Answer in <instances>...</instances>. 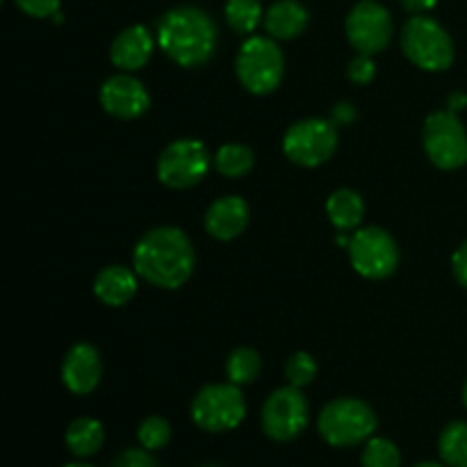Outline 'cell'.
I'll use <instances>...</instances> for the list:
<instances>
[{
  "label": "cell",
  "instance_id": "d6a6232c",
  "mask_svg": "<svg viewBox=\"0 0 467 467\" xmlns=\"http://www.w3.org/2000/svg\"><path fill=\"white\" fill-rule=\"evenodd\" d=\"M401 7L406 9L409 14H424V12H431L433 7L438 5V0H400Z\"/></svg>",
  "mask_w": 467,
  "mask_h": 467
},
{
  "label": "cell",
  "instance_id": "d6986e66",
  "mask_svg": "<svg viewBox=\"0 0 467 467\" xmlns=\"http://www.w3.org/2000/svg\"><path fill=\"white\" fill-rule=\"evenodd\" d=\"M64 442L76 459H89L103 450L105 429L96 418H78L68 424Z\"/></svg>",
  "mask_w": 467,
  "mask_h": 467
},
{
  "label": "cell",
  "instance_id": "2e32d148",
  "mask_svg": "<svg viewBox=\"0 0 467 467\" xmlns=\"http://www.w3.org/2000/svg\"><path fill=\"white\" fill-rule=\"evenodd\" d=\"M155 44L158 39H153L149 27L130 26L114 36L112 46H109V59L123 73L140 71L153 57Z\"/></svg>",
  "mask_w": 467,
  "mask_h": 467
},
{
  "label": "cell",
  "instance_id": "6da1fadb",
  "mask_svg": "<svg viewBox=\"0 0 467 467\" xmlns=\"http://www.w3.org/2000/svg\"><path fill=\"white\" fill-rule=\"evenodd\" d=\"M196 267L194 244L176 226H158L140 237L132 251V269L141 281L160 290H178Z\"/></svg>",
  "mask_w": 467,
  "mask_h": 467
},
{
  "label": "cell",
  "instance_id": "1f68e13d",
  "mask_svg": "<svg viewBox=\"0 0 467 467\" xmlns=\"http://www.w3.org/2000/svg\"><path fill=\"white\" fill-rule=\"evenodd\" d=\"M354 119H356V109L351 103H337L336 108H333L331 121L336 123V126H349Z\"/></svg>",
  "mask_w": 467,
  "mask_h": 467
},
{
  "label": "cell",
  "instance_id": "52a82bcc",
  "mask_svg": "<svg viewBox=\"0 0 467 467\" xmlns=\"http://www.w3.org/2000/svg\"><path fill=\"white\" fill-rule=\"evenodd\" d=\"M422 144L433 167L442 171H456L467 164V130L451 109L429 114L422 128Z\"/></svg>",
  "mask_w": 467,
  "mask_h": 467
},
{
  "label": "cell",
  "instance_id": "7a4b0ae2",
  "mask_svg": "<svg viewBox=\"0 0 467 467\" xmlns=\"http://www.w3.org/2000/svg\"><path fill=\"white\" fill-rule=\"evenodd\" d=\"M160 50L182 68L203 67L213 59L219 44L217 23L205 9L181 5L164 14L155 32Z\"/></svg>",
  "mask_w": 467,
  "mask_h": 467
},
{
  "label": "cell",
  "instance_id": "8d00e7d4",
  "mask_svg": "<svg viewBox=\"0 0 467 467\" xmlns=\"http://www.w3.org/2000/svg\"><path fill=\"white\" fill-rule=\"evenodd\" d=\"M463 404H465V409H467V383H465V388H463Z\"/></svg>",
  "mask_w": 467,
  "mask_h": 467
},
{
  "label": "cell",
  "instance_id": "603a6c76",
  "mask_svg": "<svg viewBox=\"0 0 467 467\" xmlns=\"http://www.w3.org/2000/svg\"><path fill=\"white\" fill-rule=\"evenodd\" d=\"M223 18L237 35H251L263 23L265 9L260 0H226Z\"/></svg>",
  "mask_w": 467,
  "mask_h": 467
},
{
  "label": "cell",
  "instance_id": "f1b7e54d",
  "mask_svg": "<svg viewBox=\"0 0 467 467\" xmlns=\"http://www.w3.org/2000/svg\"><path fill=\"white\" fill-rule=\"evenodd\" d=\"M16 7L23 14L32 18H50L55 14H59V3L62 0H14Z\"/></svg>",
  "mask_w": 467,
  "mask_h": 467
},
{
  "label": "cell",
  "instance_id": "8fae6325",
  "mask_svg": "<svg viewBox=\"0 0 467 467\" xmlns=\"http://www.w3.org/2000/svg\"><path fill=\"white\" fill-rule=\"evenodd\" d=\"M208 149L201 140H176L160 153L158 158V181L169 190H190L199 185L210 171Z\"/></svg>",
  "mask_w": 467,
  "mask_h": 467
},
{
  "label": "cell",
  "instance_id": "9c48e42d",
  "mask_svg": "<svg viewBox=\"0 0 467 467\" xmlns=\"http://www.w3.org/2000/svg\"><path fill=\"white\" fill-rule=\"evenodd\" d=\"M337 150V126L328 119H301L287 128L283 153L299 167L315 169L333 158Z\"/></svg>",
  "mask_w": 467,
  "mask_h": 467
},
{
  "label": "cell",
  "instance_id": "74e56055",
  "mask_svg": "<svg viewBox=\"0 0 467 467\" xmlns=\"http://www.w3.org/2000/svg\"><path fill=\"white\" fill-rule=\"evenodd\" d=\"M201 467H222V465H214V463H205V465H201Z\"/></svg>",
  "mask_w": 467,
  "mask_h": 467
},
{
  "label": "cell",
  "instance_id": "7c38bea8",
  "mask_svg": "<svg viewBox=\"0 0 467 467\" xmlns=\"http://www.w3.org/2000/svg\"><path fill=\"white\" fill-rule=\"evenodd\" d=\"M345 32L356 53L379 55L390 46L395 23H392V14L381 3L360 0L347 14Z\"/></svg>",
  "mask_w": 467,
  "mask_h": 467
},
{
  "label": "cell",
  "instance_id": "ac0fdd59",
  "mask_svg": "<svg viewBox=\"0 0 467 467\" xmlns=\"http://www.w3.org/2000/svg\"><path fill=\"white\" fill-rule=\"evenodd\" d=\"M137 272L123 265L103 267L94 278V295L109 308H121L137 295Z\"/></svg>",
  "mask_w": 467,
  "mask_h": 467
},
{
  "label": "cell",
  "instance_id": "30bf717a",
  "mask_svg": "<svg viewBox=\"0 0 467 467\" xmlns=\"http://www.w3.org/2000/svg\"><path fill=\"white\" fill-rule=\"evenodd\" d=\"M308 400L301 388L290 386V383L274 390L260 410V424H263L265 436L274 442L296 441L308 427Z\"/></svg>",
  "mask_w": 467,
  "mask_h": 467
},
{
  "label": "cell",
  "instance_id": "3957f363",
  "mask_svg": "<svg viewBox=\"0 0 467 467\" xmlns=\"http://www.w3.org/2000/svg\"><path fill=\"white\" fill-rule=\"evenodd\" d=\"M240 85L254 96H267L281 87L285 76V55L274 36L254 35L242 44L235 59Z\"/></svg>",
  "mask_w": 467,
  "mask_h": 467
},
{
  "label": "cell",
  "instance_id": "9a60e30c",
  "mask_svg": "<svg viewBox=\"0 0 467 467\" xmlns=\"http://www.w3.org/2000/svg\"><path fill=\"white\" fill-rule=\"evenodd\" d=\"M251 208L242 196H222L205 210L203 226L210 237L219 242H231L246 231Z\"/></svg>",
  "mask_w": 467,
  "mask_h": 467
},
{
  "label": "cell",
  "instance_id": "cb8c5ba5",
  "mask_svg": "<svg viewBox=\"0 0 467 467\" xmlns=\"http://www.w3.org/2000/svg\"><path fill=\"white\" fill-rule=\"evenodd\" d=\"M260 369H263V360H260L258 351L251 349V347H237L226 360V377L235 386L254 383L260 377Z\"/></svg>",
  "mask_w": 467,
  "mask_h": 467
},
{
  "label": "cell",
  "instance_id": "ffe728a7",
  "mask_svg": "<svg viewBox=\"0 0 467 467\" xmlns=\"http://www.w3.org/2000/svg\"><path fill=\"white\" fill-rule=\"evenodd\" d=\"M327 214L337 231H356L365 214L363 196L356 190H349V187L336 190L327 201Z\"/></svg>",
  "mask_w": 467,
  "mask_h": 467
},
{
  "label": "cell",
  "instance_id": "484cf974",
  "mask_svg": "<svg viewBox=\"0 0 467 467\" xmlns=\"http://www.w3.org/2000/svg\"><path fill=\"white\" fill-rule=\"evenodd\" d=\"M137 441L149 451L164 450L169 441H171V424L164 418H160V415H150L137 429Z\"/></svg>",
  "mask_w": 467,
  "mask_h": 467
},
{
  "label": "cell",
  "instance_id": "5b68a950",
  "mask_svg": "<svg viewBox=\"0 0 467 467\" xmlns=\"http://www.w3.org/2000/svg\"><path fill=\"white\" fill-rule=\"evenodd\" d=\"M401 50L415 67L429 73H441L454 64V41L450 32L431 16L415 14L401 30Z\"/></svg>",
  "mask_w": 467,
  "mask_h": 467
},
{
  "label": "cell",
  "instance_id": "f546056e",
  "mask_svg": "<svg viewBox=\"0 0 467 467\" xmlns=\"http://www.w3.org/2000/svg\"><path fill=\"white\" fill-rule=\"evenodd\" d=\"M112 467H160V463L149 450L140 447V450H123L112 461Z\"/></svg>",
  "mask_w": 467,
  "mask_h": 467
},
{
  "label": "cell",
  "instance_id": "4dcf8cb0",
  "mask_svg": "<svg viewBox=\"0 0 467 467\" xmlns=\"http://www.w3.org/2000/svg\"><path fill=\"white\" fill-rule=\"evenodd\" d=\"M451 272H454L456 281L467 290V240L451 255Z\"/></svg>",
  "mask_w": 467,
  "mask_h": 467
},
{
  "label": "cell",
  "instance_id": "d4e9b609",
  "mask_svg": "<svg viewBox=\"0 0 467 467\" xmlns=\"http://www.w3.org/2000/svg\"><path fill=\"white\" fill-rule=\"evenodd\" d=\"M360 463L363 467H401V451L388 438L372 436L365 442Z\"/></svg>",
  "mask_w": 467,
  "mask_h": 467
},
{
  "label": "cell",
  "instance_id": "e0dca14e",
  "mask_svg": "<svg viewBox=\"0 0 467 467\" xmlns=\"http://www.w3.org/2000/svg\"><path fill=\"white\" fill-rule=\"evenodd\" d=\"M310 14L299 0H276L265 9L263 26L274 39H296L306 32Z\"/></svg>",
  "mask_w": 467,
  "mask_h": 467
},
{
  "label": "cell",
  "instance_id": "7402d4cb",
  "mask_svg": "<svg viewBox=\"0 0 467 467\" xmlns=\"http://www.w3.org/2000/svg\"><path fill=\"white\" fill-rule=\"evenodd\" d=\"M438 454L447 467H467V422L456 420L442 429L438 438Z\"/></svg>",
  "mask_w": 467,
  "mask_h": 467
},
{
  "label": "cell",
  "instance_id": "83f0119b",
  "mask_svg": "<svg viewBox=\"0 0 467 467\" xmlns=\"http://www.w3.org/2000/svg\"><path fill=\"white\" fill-rule=\"evenodd\" d=\"M374 55H363L358 53L347 67V78H349L354 85H369L377 76V64H374Z\"/></svg>",
  "mask_w": 467,
  "mask_h": 467
},
{
  "label": "cell",
  "instance_id": "8992f818",
  "mask_svg": "<svg viewBox=\"0 0 467 467\" xmlns=\"http://www.w3.org/2000/svg\"><path fill=\"white\" fill-rule=\"evenodd\" d=\"M190 415L203 431L226 433L244 422L246 400L235 383H208L192 400Z\"/></svg>",
  "mask_w": 467,
  "mask_h": 467
},
{
  "label": "cell",
  "instance_id": "44dd1931",
  "mask_svg": "<svg viewBox=\"0 0 467 467\" xmlns=\"http://www.w3.org/2000/svg\"><path fill=\"white\" fill-rule=\"evenodd\" d=\"M213 164L223 178H242L255 167V153L246 144H223L214 153Z\"/></svg>",
  "mask_w": 467,
  "mask_h": 467
},
{
  "label": "cell",
  "instance_id": "4316f807",
  "mask_svg": "<svg viewBox=\"0 0 467 467\" xmlns=\"http://www.w3.org/2000/svg\"><path fill=\"white\" fill-rule=\"evenodd\" d=\"M315 377H317V360L313 356L306 354V351H296L287 358L285 379L290 386L306 388L315 381Z\"/></svg>",
  "mask_w": 467,
  "mask_h": 467
},
{
  "label": "cell",
  "instance_id": "4fadbf2b",
  "mask_svg": "<svg viewBox=\"0 0 467 467\" xmlns=\"http://www.w3.org/2000/svg\"><path fill=\"white\" fill-rule=\"evenodd\" d=\"M100 108L114 119L121 121H132L146 114L150 108V96L146 91L144 82L132 73H114L100 85L99 91Z\"/></svg>",
  "mask_w": 467,
  "mask_h": 467
},
{
  "label": "cell",
  "instance_id": "277c9868",
  "mask_svg": "<svg viewBox=\"0 0 467 467\" xmlns=\"http://www.w3.org/2000/svg\"><path fill=\"white\" fill-rule=\"evenodd\" d=\"M379 427L377 413L356 397H337L328 401L317 418V431L331 447H356L368 442Z\"/></svg>",
  "mask_w": 467,
  "mask_h": 467
},
{
  "label": "cell",
  "instance_id": "e575fe53",
  "mask_svg": "<svg viewBox=\"0 0 467 467\" xmlns=\"http://www.w3.org/2000/svg\"><path fill=\"white\" fill-rule=\"evenodd\" d=\"M413 467H447V465H441V463H433V461H424V463H418Z\"/></svg>",
  "mask_w": 467,
  "mask_h": 467
},
{
  "label": "cell",
  "instance_id": "d590c367",
  "mask_svg": "<svg viewBox=\"0 0 467 467\" xmlns=\"http://www.w3.org/2000/svg\"><path fill=\"white\" fill-rule=\"evenodd\" d=\"M64 467H94V465H87V463H68V465H64Z\"/></svg>",
  "mask_w": 467,
  "mask_h": 467
},
{
  "label": "cell",
  "instance_id": "836d02e7",
  "mask_svg": "<svg viewBox=\"0 0 467 467\" xmlns=\"http://www.w3.org/2000/svg\"><path fill=\"white\" fill-rule=\"evenodd\" d=\"M467 105V96L463 94H451L450 96V109L451 112H459V109H463Z\"/></svg>",
  "mask_w": 467,
  "mask_h": 467
},
{
  "label": "cell",
  "instance_id": "ba28073f",
  "mask_svg": "<svg viewBox=\"0 0 467 467\" xmlns=\"http://www.w3.org/2000/svg\"><path fill=\"white\" fill-rule=\"evenodd\" d=\"M347 254H349L354 272L358 276L369 278V281H381V278L392 276L400 267L397 240L379 226L356 228L349 246H347Z\"/></svg>",
  "mask_w": 467,
  "mask_h": 467
},
{
  "label": "cell",
  "instance_id": "5bb4252c",
  "mask_svg": "<svg viewBox=\"0 0 467 467\" xmlns=\"http://www.w3.org/2000/svg\"><path fill=\"white\" fill-rule=\"evenodd\" d=\"M103 377V360L89 342H78L62 360V383L71 395L85 397L99 388Z\"/></svg>",
  "mask_w": 467,
  "mask_h": 467
}]
</instances>
